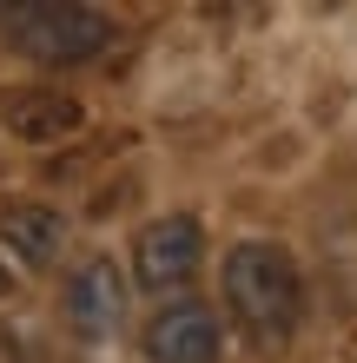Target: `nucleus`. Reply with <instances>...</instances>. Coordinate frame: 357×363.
Wrapping results in <instances>:
<instances>
[{
    "mask_svg": "<svg viewBox=\"0 0 357 363\" xmlns=\"http://www.w3.org/2000/svg\"><path fill=\"white\" fill-rule=\"evenodd\" d=\"M13 291V271H7V258H0V297H7Z\"/></svg>",
    "mask_w": 357,
    "mask_h": 363,
    "instance_id": "nucleus-8",
    "label": "nucleus"
},
{
    "mask_svg": "<svg viewBox=\"0 0 357 363\" xmlns=\"http://www.w3.org/2000/svg\"><path fill=\"white\" fill-rule=\"evenodd\" d=\"M219 284H225L232 324L258 350L291 344V330H298V317H304V277H298V258H291L285 245H271V238L232 245L225 264H219Z\"/></svg>",
    "mask_w": 357,
    "mask_h": 363,
    "instance_id": "nucleus-1",
    "label": "nucleus"
},
{
    "mask_svg": "<svg viewBox=\"0 0 357 363\" xmlns=\"http://www.w3.org/2000/svg\"><path fill=\"white\" fill-rule=\"evenodd\" d=\"M0 33L13 53L40 60V67H87L113 47V20L79 0H27V7H0Z\"/></svg>",
    "mask_w": 357,
    "mask_h": 363,
    "instance_id": "nucleus-2",
    "label": "nucleus"
},
{
    "mask_svg": "<svg viewBox=\"0 0 357 363\" xmlns=\"http://www.w3.org/2000/svg\"><path fill=\"white\" fill-rule=\"evenodd\" d=\"M0 245L20 264H53L67 245V211L47 199H7L0 205Z\"/></svg>",
    "mask_w": 357,
    "mask_h": 363,
    "instance_id": "nucleus-7",
    "label": "nucleus"
},
{
    "mask_svg": "<svg viewBox=\"0 0 357 363\" xmlns=\"http://www.w3.org/2000/svg\"><path fill=\"white\" fill-rule=\"evenodd\" d=\"M60 317H67V330L87 337V344L119 337V324H126V271H119L113 251H93V258H79L67 271V284H60Z\"/></svg>",
    "mask_w": 357,
    "mask_h": 363,
    "instance_id": "nucleus-4",
    "label": "nucleus"
},
{
    "mask_svg": "<svg viewBox=\"0 0 357 363\" xmlns=\"http://www.w3.org/2000/svg\"><path fill=\"white\" fill-rule=\"evenodd\" d=\"M87 125V106L60 86H7L0 93V133L20 145H60Z\"/></svg>",
    "mask_w": 357,
    "mask_h": 363,
    "instance_id": "nucleus-6",
    "label": "nucleus"
},
{
    "mask_svg": "<svg viewBox=\"0 0 357 363\" xmlns=\"http://www.w3.org/2000/svg\"><path fill=\"white\" fill-rule=\"evenodd\" d=\"M139 350H145V363H219V350H225V324H219L212 304L179 297V304H165V311L145 317Z\"/></svg>",
    "mask_w": 357,
    "mask_h": 363,
    "instance_id": "nucleus-5",
    "label": "nucleus"
},
{
    "mask_svg": "<svg viewBox=\"0 0 357 363\" xmlns=\"http://www.w3.org/2000/svg\"><path fill=\"white\" fill-rule=\"evenodd\" d=\"M126 258H133V284H139V291H153V297L185 291V284L199 277V264H205V225L192 218V211L145 218Z\"/></svg>",
    "mask_w": 357,
    "mask_h": 363,
    "instance_id": "nucleus-3",
    "label": "nucleus"
}]
</instances>
